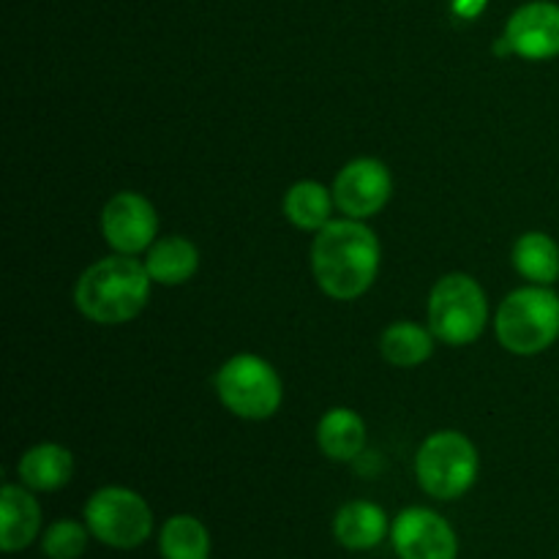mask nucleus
<instances>
[{
    "mask_svg": "<svg viewBox=\"0 0 559 559\" xmlns=\"http://www.w3.org/2000/svg\"><path fill=\"white\" fill-rule=\"evenodd\" d=\"M380 240L358 218H331L311 243V271L333 300H355L369 293L380 271Z\"/></svg>",
    "mask_w": 559,
    "mask_h": 559,
    "instance_id": "obj_1",
    "label": "nucleus"
},
{
    "mask_svg": "<svg viewBox=\"0 0 559 559\" xmlns=\"http://www.w3.org/2000/svg\"><path fill=\"white\" fill-rule=\"evenodd\" d=\"M151 284L145 262L129 254L104 257L76 278L74 304L96 325H123L147 306Z\"/></svg>",
    "mask_w": 559,
    "mask_h": 559,
    "instance_id": "obj_2",
    "label": "nucleus"
},
{
    "mask_svg": "<svg viewBox=\"0 0 559 559\" xmlns=\"http://www.w3.org/2000/svg\"><path fill=\"white\" fill-rule=\"evenodd\" d=\"M495 333L513 355L546 353L559 338V295L544 284L513 289L497 311Z\"/></svg>",
    "mask_w": 559,
    "mask_h": 559,
    "instance_id": "obj_3",
    "label": "nucleus"
},
{
    "mask_svg": "<svg viewBox=\"0 0 559 559\" xmlns=\"http://www.w3.org/2000/svg\"><path fill=\"white\" fill-rule=\"evenodd\" d=\"M489 322L484 287L467 273H448L429 295V331L448 347L478 342Z\"/></svg>",
    "mask_w": 559,
    "mask_h": 559,
    "instance_id": "obj_4",
    "label": "nucleus"
},
{
    "mask_svg": "<svg viewBox=\"0 0 559 559\" xmlns=\"http://www.w3.org/2000/svg\"><path fill=\"white\" fill-rule=\"evenodd\" d=\"M480 459L473 440L462 431H435L415 453V475L426 495L437 500H459L473 489Z\"/></svg>",
    "mask_w": 559,
    "mask_h": 559,
    "instance_id": "obj_5",
    "label": "nucleus"
},
{
    "mask_svg": "<svg viewBox=\"0 0 559 559\" xmlns=\"http://www.w3.org/2000/svg\"><path fill=\"white\" fill-rule=\"evenodd\" d=\"M216 393L224 407L243 420H267L278 413L284 385L265 358L251 353L233 355L216 374Z\"/></svg>",
    "mask_w": 559,
    "mask_h": 559,
    "instance_id": "obj_6",
    "label": "nucleus"
},
{
    "mask_svg": "<svg viewBox=\"0 0 559 559\" xmlns=\"http://www.w3.org/2000/svg\"><path fill=\"white\" fill-rule=\"evenodd\" d=\"M85 524L96 540L112 549H136L153 533V513L136 491L104 486L85 502Z\"/></svg>",
    "mask_w": 559,
    "mask_h": 559,
    "instance_id": "obj_7",
    "label": "nucleus"
},
{
    "mask_svg": "<svg viewBox=\"0 0 559 559\" xmlns=\"http://www.w3.org/2000/svg\"><path fill=\"white\" fill-rule=\"evenodd\" d=\"M393 197V175L380 158L360 156L338 169L333 180V200L347 218L377 216Z\"/></svg>",
    "mask_w": 559,
    "mask_h": 559,
    "instance_id": "obj_8",
    "label": "nucleus"
},
{
    "mask_svg": "<svg viewBox=\"0 0 559 559\" xmlns=\"http://www.w3.org/2000/svg\"><path fill=\"white\" fill-rule=\"evenodd\" d=\"M158 213L147 197L136 191H120L104 205L102 235L115 254L136 257L156 243Z\"/></svg>",
    "mask_w": 559,
    "mask_h": 559,
    "instance_id": "obj_9",
    "label": "nucleus"
},
{
    "mask_svg": "<svg viewBox=\"0 0 559 559\" xmlns=\"http://www.w3.org/2000/svg\"><path fill=\"white\" fill-rule=\"evenodd\" d=\"M399 559H456L459 538L451 524L429 508H407L391 527Z\"/></svg>",
    "mask_w": 559,
    "mask_h": 559,
    "instance_id": "obj_10",
    "label": "nucleus"
},
{
    "mask_svg": "<svg viewBox=\"0 0 559 559\" xmlns=\"http://www.w3.org/2000/svg\"><path fill=\"white\" fill-rule=\"evenodd\" d=\"M502 38L516 58L533 63L559 58V5L551 0L519 5L508 20Z\"/></svg>",
    "mask_w": 559,
    "mask_h": 559,
    "instance_id": "obj_11",
    "label": "nucleus"
},
{
    "mask_svg": "<svg viewBox=\"0 0 559 559\" xmlns=\"http://www.w3.org/2000/svg\"><path fill=\"white\" fill-rule=\"evenodd\" d=\"M41 530V508L27 486L5 484L0 491V546L5 555L27 549Z\"/></svg>",
    "mask_w": 559,
    "mask_h": 559,
    "instance_id": "obj_12",
    "label": "nucleus"
},
{
    "mask_svg": "<svg viewBox=\"0 0 559 559\" xmlns=\"http://www.w3.org/2000/svg\"><path fill=\"white\" fill-rule=\"evenodd\" d=\"M16 473L31 491H58L74 475V456L58 442H38L22 453Z\"/></svg>",
    "mask_w": 559,
    "mask_h": 559,
    "instance_id": "obj_13",
    "label": "nucleus"
},
{
    "mask_svg": "<svg viewBox=\"0 0 559 559\" xmlns=\"http://www.w3.org/2000/svg\"><path fill=\"white\" fill-rule=\"evenodd\" d=\"M333 533L344 549L366 551L385 540V535L391 533V524H388L385 511L380 506L355 500L338 508L336 519H333Z\"/></svg>",
    "mask_w": 559,
    "mask_h": 559,
    "instance_id": "obj_14",
    "label": "nucleus"
},
{
    "mask_svg": "<svg viewBox=\"0 0 559 559\" xmlns=\"http://www.w3.org/2000/svg\"><path fill=\"white\" fill-rule=\"evenodd\" d=\"M145 271L153 284L162 287H180L189 282L200 267V249L183 235H167L158 238L151 249L145 251Z\"/></svg>",
    "mask_w": 559,
    "mask_h": 559,
    "instance_id": "obj_15",
    "label": "nucleus"
},
{
    "mask_svg": "<svg viewBox=\"0 0 559 559\" xmlns=\"http://www.w3.org/2000/svg\"><path fill=\"white\" fill-rule=\"evenodd\" d=\"M317 445L333 462H353L366 448V424L347 407L328 409L317 426Z\"/></svg>",
    "mask_w": 559,
    "mask_h": 559,
    "instance_id": "obj_16",
    "label": "nucleus"
},
{
    "mask_svg": "<svg viewBox=\"0 0 559 559\" xmlns=\"http://www.w3.org/2000/svg\"><path fill=\"white\" fill-rule=\"evenodd\" d=\"M333 194L320 180H298L284 194V216L304 233H320L333 213Z\"/></svg>",
    "mask_w": 559,
    "mask_h": 559,
    "instance_id": "obj_17",
    "label": "nucleus"
},
{
    "mask_svg": "<svg viewBox=\"0 0 559 559\" xmlns=\"http://www.w3.org/2000/svg\"><path fill=\"white\" fill-rule=\"evenodd\" d=\"M513 267L519 276L527 278L530 284H551L559 278V246L551 235L538 233H524L522 238L513 243Z\"/></svg>",
    "mask_w": 559,
    "mask_h": 559,
    "instance_id": "obj_18",
    "label": "nucleus"
},
{
    "mask_svg": "<svg viewBox=\"0 0 559 559\" xmlns=\"http://www.w3.org/2000/svg\"><path fill=\"white\" fill-rule=\"evenodd\" d=\"M382 358L399 369H415L426 364L435 353V333L429 328H420L415 322H393L382 331L380 338Z\"/></svg>",
    "mask_w": 559,
    "mask_h": 559,
    "instance_id": "obj_19",
    "label": "nucleus"
},
{
    "mask_svg": "<svg viewBox=\"0 0 559 559\" xmlns=\"http://www.w3.org/2000/svg\"><path fill=\"white\" fill-rule=\"evenodd\" d=\"M162 546L164 559H207L211 555V535L205 524L194 516H173L162 527Z\"/></svg>",
    "mask_w": 559,
    "mask_h": 559,
    "instance_id": "obj_20",
    "label": "nucleus"
},
{
    "mask_svg": "<svg viewBox=\"0 0 559 559\" xmlns=\"http://www.w3.org/2000/svg\"><path fill=\"white\" fill-rule=\"evenodd\" d=\"M87 524L71 522V519H60V522L49 524L44 533L41 551L49 559H80L87 549Z\"/></svg>",
    "mask_w": 559,
    "mask_h": 559,
    "instance_id": "obj_21",
    "label": "nucleus"
}]
</instances>
